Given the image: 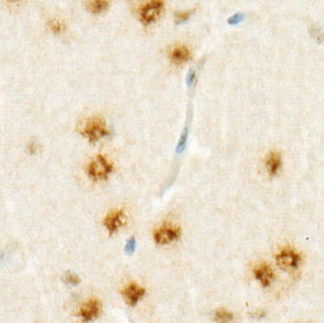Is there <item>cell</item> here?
Instances as JSON below:
<instances>
[{"label": "cell", "mask_w": 324, "mask_h": 323, "mask_svg": "<svg viewBox=\"0 0 324 323\" xmlns=\"http://www.w3.org/2000/svg\"><path fill=\"white\" fill-rule=\"evenodd\" d=\"M113 172V164L105 156L99 154L87 166V174L93 181H106Z\"/></svg>", "instance_id": "1"}, {"label": "cell", "mask_w": 324, "mask_h": 323, "mask_svg": "<svg viewBox=\"0 0 324 323\" xmlns=\"http://www.w3.org/2000/svg\"><path fill=\"white\" fill-rule=\"evenodd\" d=\"M80 133L81 135H84L89 142L93 143V144L99 141L100 138L109 135V131L107 129L105 121L100 117L89 118L87 123L85 124L84 129L81 130Z\"/></svg>", "instance_id": "2"}, {"label": "cell", "mask_w": 324, "mask_h": 323, "mask_svg": "<svg viewBox=\"0 0 324 323\" xmlns=\"http://www.w3.org/2000/svg\"><path fill=\"white\" fill-rule=\"evenodd\" d=\"M278 265L285 271H295L302 261V255L291 247H285L281 250L275 257Z\"/></svg>", "instance_id": "3"}, {"label": "cell", "mask_w": 324, "mask_h": 323, "mask_svg": "<svg viewBox=\"0 0 324 323\" xmlns=\"http://www.w3.org/2000/svg\"><path fill=\"white\" fill-rule=\"evenodd\" d=\"M164 8V2L159 0L148 1L141 5L139 8V19L144 25H150L161 16Z\"/></svg>", "instance_id": "4"}, {"label": "cell", "mask_w": 324, "mask_h": 323, "mask_svg": "<svg viewBox=\"0 0 324 323\" xmlns=\"http://www.w3.org/2000/svg\"><path fill=\"white\" fill-rule=\"evenodd\" d=\"M181 236V228L178 226H174L172 224H164L154 233V241L157 244H165L172 243L176 240L180 239Z\"/></svg>", "instance_id": "5"}, {"label": "cell", "mask_w": 324, "mask_h": 323, "mask_svg": "<svg viewBox=\"0 0 324 323\" xmlns=\"http://www.w3.org/2000/svg\"><path fill=\"white\" fill-rule=\"evenodd\" d=\"M145 293H146V291H145L144 288L139 287L136 283H130L123 290V296H124L125 301L128 306L135 307L140 301L141 298H144Z\"/></svg>", "instance_id": "6"}, {"label": "cell", "mask_w": 324, "mask_h": 323, "mask_svg": "<svg viewBox=\"0 0 324 323\" xmlns=\"http://www.w3.org/2000/svg\"><path fill=\"white\" fill-rule=\"evenodd\" d=\"M125 223V214L123 210L110 212L104 220V225L110 235L116 233Z\"/></svg>", "instance_id": "7"}, {"label": "cell", "mask_w": 324, "mask_h": 323, "mask_svg": "<svg viewBox=\"0 0 324 323\" xmlns=\"http://www.w3.org/2000/svg\"><path fill=\"white\" fill-rule=\"evenodd\" d=\"M102 309V304L96 299L88 300V301L80 307L79 315L85 321H93L98 317Z\"/></svg>", "instance_id": "8"}, {"label": "cell", "mask_w": 324, "mask_h": 323, "mask_svg": "<svg viewBox=\"0 0 324 323\" xmlns=\"http://www.w3.org/2000/svg\"><path fill=\"white\" fill-rule=\"evenodd\" d=\"M254 276L264 288L270 287L272 282L274 281L273 270H272L270 265L265 264V263H263V264H261L258 268L254 269Z\"/></svg>", "instance_id": "9"}, {"label": "cell", "mask_w": 324, "mask_h": 323, "mask_svg": "<svg viewBox=\"0 0 324 323\" xmlns=\"http://www.w3.org/2000/svg\"><path fill=\"white\" fill-rule=\"evenodd\" d=\"M170 61L174 64H177V65L178 64H183L191 58V51L188 50V48L186 46H177L170 51Z\"/></svg>", "instance_id": "10"}, {"label": "cell", "mask_w": 324, "mask_h": 323, "mask_svg": "<svg viewBox=\"0 0 324 323\" xmlns=\"http://www.w3.org/2000/svg\"><path fill=\"white\" fill-rule=\"evenodd\" d=\"M281 165H282L281 154L277 152H271L269 154V156L266 157L265 162L267 172H269L271 175H275L278 172V170H280Z\"/></svg>", "instance_id": "11"}, {"label": "cell", "mask_w": 324, "mask_h": 323, "mask_svg": "<svg viewBox=\"0 0 324 323\" xmlns=\"http://www.w3.org/2000/svg\"><path fill=\"white\" fill-rule=\"evenodd\" d=\"M108 6H109V2L105 1V0H95V1L87 2V9L93 14L102 13L108 8Z\"/></svg>", "instance_id": "12"}, {"label": "cell", "mask_w": 324, "mask_h": 323, "mask_svg": "<svg viewBox=\"0 0 324 323\" xmlns=\"http://www.w3.org/2000/svg\"><path fill=\"white\" fill-rule=\"evenodd\" d=\"M214 319L217 323H229L233 320V313L225 309H218L214 314Z\"/></svg>", "instance_id": "13"}, {"label": "cell", "mask_w": 324, "mask_h": 323, "mask_svg": "<svg viewBox=\"0 0 324 323\" xmlns=\"http://www.w3.org/2000/svg\"><path fill=\"white\" fill-rule=\"evenodd\" d=\"M48 25H49L50 31L53 32L54 33H56V35H58V33L62 32H64V29H65L64 22H62V20H58V19H51V20H49V22H48Z\"/></svg>", "instance_id": "14"}, {"label": "cell", "mask_w": 324, "mask_h": 323, "mask_svg": "<svg viewBox=\"0 0 324 323\" xmlns=\"http://www.w3.org/2000/svg\"><path fill=\"white\" fill-rule=\"evenodd\" d=\"M65 282L69 285H73V287H75V285H78L80 282L79 277H78L75 273H72V272H68L66 273L65 275Z\"/></svg>", "instance_id": "15"}, {"label": "cell", "mask_w": 324, "mask_h": 323, "mask_svg": "<svg viewBox=\"0 0 324 323\" xmlns=\"http://www.w3.org/2000/svg\"><path fill=\"white\" fill-rule=\"evenodd\" d=\"M193 14L192 11H185V13H180L176 14V22H184L189 18V16Z\"/></svg>", "instance_id": "16"}, {"label": "cell", "mask_w": 324, "mask_h": 323, "mask_svg": "<svg viewBox=\"0 0 324 323\" xmlns=\"http://www.w3.org/2000/svg\"><path fill=\"white\" fill-rule=\"evenodd\" d=\"M136 249V241H135V239L132 238L129 240V241L127 242V244H126V247H125V251L126 252H127L128 254H132L134 251H135Z\"/></svg>", "instance_id": "17"}]
</instances>
